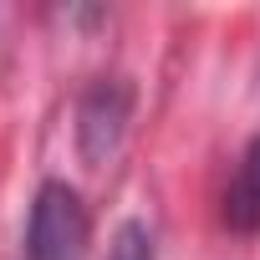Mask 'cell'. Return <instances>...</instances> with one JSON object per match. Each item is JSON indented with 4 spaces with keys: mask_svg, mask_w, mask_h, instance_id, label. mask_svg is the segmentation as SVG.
<instances>
[{
    "mask_svg": "<svg viewBox=\"0 0 260 260\" xmlns=\"http://www.w3.org/2000/svg\"><path fill=\"white\" fill-rule=\"evenodd\" d=\"M87 240H92V219L82 194L61 179H46L26 219V260H82Z\"/></svg>",
    "mask_w": 260,
    "mask_h": 260,
    "instance_id": "6da1fadb",
    "label": "cell"
},
{
    "mask_svg": "<svg viewBox=\"0 0 260 260\" xmlns=\"http://www.w3.org/2000/svg\"><path fill=\"white\" fill-rule=\"evenodd\" d=\"M127 117H133V92L117 77H102L82 92L77 102V153L87 169H102L117 148H122V133H127Z\"/></svg>",
    "mask_w": 260,
    "mask_h": 260,
    "instance_id": "7a4b0ae2",
    "label": "cell"
},
{
    "mask_svg": "<svg viewBox=\"0 0 260 260\" xmlns=\"http://www.w3.org/2000/svg\"><path fill=\"white\" fill-rule=\"evenodd\" d=\"M224 219L240 235L260 230V138H250V148L240 153V169H235L230 194H224Z\"/></svg>",
    "mask_w": 260,
    "mask_h": 260,
    "instance_id": "3957f363",
    "label": "cell"
},
{
    "mask_svg": "<svg viewBox=\"0 0 260 260\" xmlns=\"http://www.w3.org/2000/svg\"><path fill=\"white\" fill-rule=\"evenodd\" d=\"M107 260H153V230L143 219H127L117 224L112 245H107Z\"/></svg>",
    "mask_w": 260,
    "mask_h": 260,
    "instance_id": "277c9868",
    "label": "cell"
}]
</instances>
